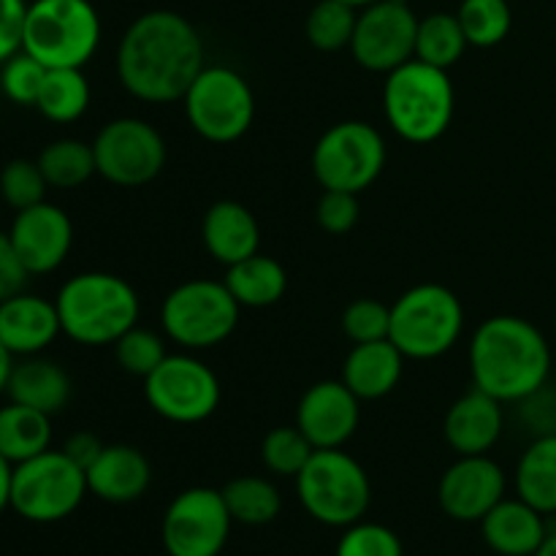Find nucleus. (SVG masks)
Masks as SVG:
<instances>
[{
    "mask_svg": "<svg viewBox=\"0 0 556 556\" xmlns=\"http://www.w3.org/2000/svg\"><path fill=\"white\" fill-rule=\"evenodd\" d=\"M204 41L188 16L168 9L147 11L125 27L117 43V81L136 101H182L204 71Z\"/></svg>",
    "mask_w": 556,
    "mask_h": 556,
    "instance_id": "obj_1",
    "label": "nucleus"
},
{
    "mask_svg": "<svg viewBox=\"0 0 556 556\" xmlns=\"http://www.w3.org/2000/svg\"><path fill=\"white\" fill-rule=\"evenodd\" d=\"M472 386L489 396L525 402L546 386L552 372V345L532 320L519 315H492L470 337Z\"/></svg>",
    "mask_w": 556,
    "mask_h": 556,
    "instance_id": "obj_2",
    "label": "nucleus"
},
{
    "mask_svg": "<svg viewBox=\"0 0 556 556\" xmlns=\"http://www.w3.org/2000/svg\"><path fill=\"white\" fill-rule=\"evenodd\" d=\"M60 329L85 348L114 345L139 326L141 302L136 288L112 271H81L65 280L54 296Z\"/></svg>",
    "mask_w": 556,
    "mask_h": 556,
    "instance_id": "obj_3",
    "label": "nucleus"
},
{
    "mask_svg": "<svg viewBox=\"0 0 556 556\" xmlns=\"http://www.w3.org/2000/svg\"><path fill=\"white\" fill-rule=\"evenodd\" d=\"M383 114L389 128L410 144H432L451 128L456 114V90L448 71L413 58L386 74Z\"/></svg>",
    "mask_w": 556,
    "mask_h": 556,
    "instance_id": "obj_4",
    "label": "nucleus"
},
{
    "mask_svg": "<svg viewBox=\"0 0 556 556\" xmlns=\"http://www.w3.org/2000/svg\"><path fill=\"white\" fill-rule=\"evenodd\" d=\"M101 16L90 0H33L22 52L47 68H85L101 47Z\"/></svg>",
    "mask_w": 556,
    "mask_h": 556,
    "instance_id": "obj_5",
    "label": "nucleus"
},
{
    "mask_svg": "<svg viewBox=\"0 0 556 556\" xmlns=\"http://www.w3.org/2000/svg\"><path fill=\"white\" fill-rule=\"evenodd\" d=\"M465 331V307L451 288L440 282L413 286L391 304L389 340L410 362L445 356Z\"/></svg>",
    "mask_w": 556,
    "mask_h": 556,
    "instance_id": "obj_6",
    "label": "nucleus"
},
{
    "mask_svg": "<svg viewBox=\"0 0 556 556\" xmlns=\"http://www.w3.org/2000/svg\"><path fill=\"white\" fill-rule=\"evenodd\" d=\"M293 481L302 508L326 527L345 530L362 521L372 505L367 470L345 448L315 451Z\"/></svg>",
    "mask_w": 556,
    "mask_h": 556,
    "instance_id": "obj_7",
    "label": "nucleus"
},
{
    "mask_svg": "<svg viewBox=\"0 0 556 556\" xmlns=\"http://www.w3.org/2000/svg\"><path fill=\"white\" fill-rule=\"evenodd\" d=\"M239 307L226 282L193 277L166 293L161 304V329L182 351H210L237 331Z\"/></svg>",
    "mask_w": 556,
    "mask_h": 556,
    "instance_id": "obj_8",
    "label": "nucleus"
},
{
    "mask_svg": "<svg viewBox=\"0 0 556 556\" xmlns=\"http://www.w3.org/2000/svg\"><path fill=\"white\" fill-rule=\"evenodd\" d=\"M389 147L383 134L364 119H342L315 141L309 168L324 190L364 193L383 174Z\"/></svg>",
    "mask_w": 556,
    "mask_h": 556,
    "instance_id": "obj_9",
    "label": "nucleus"
},
{
    "mask_svg": "<svg viewBox=\"0 0 556 556\" xmlns=\"http://www.w3.org/2000/svg\"><path fill=\"white\" fill-rule=\"evenodd\" d=\"M185 119L210 144H233L255 123V92L231 65H204L182 98Z\"/></svg>",
    "mask_w": 556,
    "mask_h": 556,
    "instance_id": "obj_10",
    "label": "nucleus"
},
{
    "mask_svg": "<svg viewBox=\"0 0 556 556\" xmlns=\"http://www.w3.org/2000/svg\"><path fill=\"white\" fill-rule=\"evenodd\" d=\"M87 476L79 465L60 451H43L33 459L14 465L11 472V510L36 525H54L68 519L85 497Z\"/></svg>",
    "mask_w": 556,
    "mask_h": 556,
    "instance_id": "obj_11",
    "label": "nucleus"
},
{
    "mask_svg": "<svg viewBox=\"0 0 556 556\" xmlns=\"http://www.w3.org/2000/svg\"><path fill=\"white\" fill-rule=\"evenodd\" d=\"M220 378L190 351L168 353L161 367L144 378V400L163 421L193 427L220 407Z\"/></svg>",
    "mask_w": 556,
    "mask_h": 556,
    "instance_id": "obj_12",
    "label": "nucleus"
},
{
    "mask_svg": "<svg viewBox=\"0 0 556 556\" xmlns=\"http://www.w3.org/2000/svg\"><path fill=\"white\" fill-rule=\"evenodd\" d=\"M98 177L117 188H144L155 182L168 161L161 130L141 117H117L92 139Z\"/></svg>",
    "mask_w": 556,
    "mask_h": 556,
    "instance_id": "obj_13",
    "label": "nucleus"
},
{
    "mask_svg": "<svg viewBox=\"0 0 556 556\" xmlns=\"http://www.w3.org/2000/svg\"><path fill=\"white\" fill-rule=\"evenodd\" d=\"M231 525L220 489L190 486L179 492L163 514V552L168 556H220Z\"/></svg>",
    "mask_w": 556,
    "mask_h": 556,
    "instance_id": "obj_14",
    "label": "nucleus"
},
{
    "mask_svg": "<svg viewBox=\"0 0 556 556\" xmlns=\"http://www.w3.org/2000/svg\"><path fill=\"white\" fill-rule=\"evenodd\" d=\"M418 16L405 0H380L358 11L351 54L364 71L391 74L416 58Z\"/></svg>",
    "mask_w": 556,
    "mask_h": 556,
    "instance_id": "obj_15",
    "label": "nucleus"
},
{
    "mask_svg": "<svg viewBox=\"0 0 556 556\" xmlns=\"http://www.w3.org/2000/svg\"><path fill=\"white\" fill-rule=\"evenodd\" d=\"M508 478L489 454L456 456L438 483V503L443 514L465 525H481L483 516L505 500Z\"/></svg>",
    "mask_w": 556,
    "mask_h": 556,
    "instance_id": "obj_16",
    "label": "nucleus"
},
{
    "mask_svg": "<svg viewBox=\"0 0 556 556\" xmlns=\"http://www.w3.org/2000/svg\"><path fill=\"white\" fill-rule=\"evenodd\" d=\"M293 424L315 451L345 448L362 424V400L342 380H318L299 396Z\"/></svg>",
    "mask_w": 556,
    "mask_h": 556,
    "instance_id": "obj_17",
    "label": "nucleus"
},
{
    "mask_svg": "<svg viewBox=\"0 0 556 556\" xmlns=\"http://www.w3.org/2000/svg\"><path fill=\"white\" fill-rule=\"evenodd\" d=\"M9 239L30 275H52L68 258L74 244V223L58 204L41 201L16 212Z\"/></svg>",
    "mask_w": 556,
    "mask_h": 556,
    "instance_id": "obj_18",
    "label": "nucleus"
},
{
    "mask_svg": "<svg viewBox=\"0 0 556 556\" xmlns=\"http://www.w3.org/2000/svg\"><path fill=\"white\" fill-rule=\"evenodd\" d=\"M505 432L503 402L472 386L451 402L443 418V438L456 456L492 454Z\"/></svg>",
    "mask_w": 556,
    "mask_h": 556,
    "instance_id": "obj_19",
    "label": "nucleus"
},
{
    "mask_svg": "<svg viewBox=\"0 0 556 556\" xmlns=\"http://www.w3.org/2000/svg\"><path fill=\"white\" fill-rule=\"evenodd\" d=\"M60 334L58 307L49 299L22 291L0 302V342L11 356H41Z\"/></svg>",
    "mask_w": 556,
    "mask_h": 556,
    "instance_id": "obj_20",
    "label": "nucleus"
},
{
    "mask_svg": "<svg viewBox=\"0 0 556 556\" xmlns=\"http://www.w3.org/2000/svg\"><path fill=\"white\" fill-rule=\"evenodd\" d=\"M85 476L92 497L109 505H128L144 497L150 489L152 465L136 445L114 443L103 445L101 456L87 467Z\"/></svg>",
    "mask_w": 556,
    "mask_h": 556,
    "instance_id": "obj_21",
    "label": "nucleus"
},
{
    "mask_svg": "<svg viewBox=\"0 0 556 556\" xmlns=\"http://www.w3.org/2000/svg\"><path fill=\"white\" fill-rule=\"evenodd\" d=\"M201 242L210 258L228 266L261 253L258 217L233 199L215 201L201 220Z\"/></svg>",
    "mask_w": 556,
    "mask_h": 556,
    "instance_id": "obj_22",
    "label": "nucleus"
},
{
    "mask_svg": "<svg viewBox=\"0 0 556 556\" xmlns=\"http://www.w3.org/2000/svg\"><path fill=\"white\" fill-rule=\"evenodd\" d=\"M483 543L500 556H535L548 538L546 516L521 497L500 500L481 519Z\"/></svg>",
    "mask_w": 556,
    "mask_h": 556,
    "instance_id": "obj_23",
    "label": "nucleus"
},
{
    "mask_svg": "<svg viewBox=\"0 0 556 556\" xmlns=\"http://www.w3.org/2000/svg\"><path fill=\"white\" fill-rule=\"evenodd\" d=\"M405 362V353L391 340L362 342L348 351L340 380L362 402H378L400 386Z\"/></svg>",
    "mask_w": 556,
    "mask_h": 556,
    "instance_id": "obj_24",
    "label": "nucleus"
},
{
    "mask_svg": "<svg viewBox=\"0 0 556 556\" xmlns=\"http://www.w3.org/2000/svg\"><path fill=\"white\" fill-rule=\"evenodd\" d=\"M71 391L74 386H71L68 372L58 362L43 356L22 358L11 367L9 383H5V394L11 402L41 410L47 416H58L60 410H65Z\"/></svg>",
    "mask_w": 556,
    "mask_h": 556,
    "instance_id": "obj_25",
    "label": "nucleus"
},
{
    "mask_svg": "<svg viewBox=\"0 0 556 556\" xmlns=\"http://www.w3.org/2000/svg\"><path fill=\"white\" fill-rule=\"evenodd\" d=\"M226 288L237 299L239 307L266 309L275 307L288 291V271L271 255H250L226 269Z\"/></svg>",
    "mask_w": 556,
    "mask_h": 556,
    "instance_id": "obj_26",
    "label": "nucleus"
},
{
    "mask_svg": "<svg viewBox=\"0 0 556 556\" xmlns=\"http://www.w3.org/2000/svg\"><path fill=\"white\" fill-rule=\"evenodd\" d=\"M516 494L543 516L556 514V434H538L516 465Z\"/></svg>",
    "mask_w": 556,
    "mask_h": 556,
    "instance_id": "obj_27",
    "label": "nucleus"
},
{
    "mask_svg": "<svg viewBox=\"0 0 556 556\" xmlns=\"http://www.w3.org/2000/svg\"><path fill=\"white\" fill-rule=\"evenodd\" d=\"M52 445V416L9 402L0 407V456L11 465L33 459Z\"/></svg>",
    "mask_w": 556,
    "mask_h": 556,
    "instance_id": "obj_28",
    "label": "nucleus"
},
{
    "mask_svg": "<svg viewBox=\"0 0 556 556\" xmlns=\"http://www.w3.org/2000/svg\"><path fill=\"white\" fill-rule=\"evenodd\" d=\"M233 525L266 527L280 516L282 494L269 478L239 476L220 489Z\"/></svg>",
    "mask_w": 556,
    "mask_h": 556,
    "instance_id": "obj_29",
    "label": "nucleus"
},
{
    "mask_svg": "<svg viewBox=\"0 0 556 556\" xmlns=\"http://www.w3.org/2000/svg\"><path fill=\"white\" fill-rule=\"evenodd\" d=\"M36 109L49 123L68 125L90 109V81L81 68H49Z\"/></svg>",
    "mask_w": 556,
    "mask_h": 556,
    "instance_id": "obj_30",
    "label": "nucleus"
},
{
    "mask_svg": "<svg viewBox=\"0 0 556 556\" xmlns=\"http://www.w3.org/2000/svg\"><path fill=\"white\" fill-rule=\"evenodd\" d=\"M36 161L41 166V174L49 182V188L58 190L81 188V185L90 182L98 174L92 141L54 139L43 147Z\"/></svg>",
    "mask_w": 556,
    "mask_h": 556,
    "instance_id": "obj_31",
    "label": "nucleus"
},
{
    "mask_svg": "<svg viewBox=\"0 0 556 556\" xmlns=\"http://www.w3.org/2000/svg\"><path fill=\"white\" fill-rule=\"evenodd\" d=\"M470 49L459 16L451 11H434L418 20L416 33V60L434 65V68H454Z\"/></svg>",
    "mask_w": 556,
    "mask_h": 556,
    "instance_id": "obj_32",
    "label": "nucleus"
},
{
    "mask_svg": "<svg viewBox=\"0 0 556 556\" xmlns=\"http://www.w3.org/2000/svg\"><path fill=\"white\" fill-rule=\"evenodd\" d=\"M356 20L358 9L353 5L342 3V0H318L309 9L304 33L318 52H342V49H351Z\"/></svg>",
    "mask_w": 556,
    "mask_h": 556,
    "instance_id": "obj_33",
    "label": "nucleus"
},
{
    "mask_svg": "<svg viewBox=\"0 0 556 556\" xmlns=\"http://www.w3.org/2000/svg\"><path fill=\"white\" fill-rule=\"evenodd\" d=\"M456 16L467 43L476 49L497 47L514 27V11L508 0H462Z\"/></svg>",
    "mask_w": 556,
    "mask_h": 556,
    "instance_id": "obj_34",
    "label": "nucleus"
},
{
    "mask_svg": "<svg viewBox=\"0 0 556 556\" xmlns=\"http://www.w3.org/2000/svg\"><path fill=\"white\" fill-rule=\"evenodd\" d=\"M315 454V445L302 434L296 424L275 427L261 440V462L271 476L296 478Z\"/></svg>",
    "mask_w": 556,
    "mask_h": 556,
    "instance_id": "obj_35",
    "label": "nucleus"
},
{
    "mask_svg": "<svg viewBox=\"0 0 556 556\" xmlns=\"http://www.w3.org/2000/svg\"><path fill=\"white\" fill-rule=\"evenodd\" d=\"M166 342V334H157V331L144 329V326H134V329L125 331V334L112 345L114 362H117V367L123 369V372L144 380L147 375L155 372L163 364V358L168 356Z\"/></svg>",
    "mask_w": 556,
    "mask_h": 556,
    "instance_id": "obj_36",
    "label": "nucleus"
},
{
    "mask_svg": "<svg viewBox=\"0 0 556 556\" xmlns=\"http://www.w3.org/2000/svg\"><path fill=\"white\" fill-rule=\"evenodd\" d=\"M49 182L43 179L38 161L14 157L0 168V201L9 204L14 212L36 206L47 201Z\"/></svg>",
    "mask_w": 556,
    "mask_h": 556,
    "instance_id": "obj_37",
    "label": "nucleus"
},
{
    "mask_svg": "<svg viewBox=\"0 0 556 556\" xmlns=\"http://www.w3.org/2000/svg\"><path fill=\"white\" fill-rule=\"evenodd\" d=\"M340 326H342V334H345L353 345L389 340L391 307L372 296L353 299V302L342 309Z\"/></svg>",
    "mask_w": 556,
    "mask_h": 556,
    "instance_id": "obj_38",
    "label": "nucleus"
},
{
    "mask_svg": "<svg viewBox=\"0 0 556 556\" xmlns=\"http://www.w3.org/2000/svg\"><path fill=\"white\" fill-rule=\"evenodd\" d=\"M334 556H402V541L386 525L362 519L342 530Z\"/></svg>",
    "mask_w": 556,
    "mask_h": 556,
    "instance_id": "obj_39",
    "label": "nucleus"
},
{
    "mask_svg": "<svg viewBox=\"0 0 556 556\" xmlns=\"http://www.w3.org/2000/svg\"><path fill=\"white\" fill-rule=\"evenodd\" d=\"M47 65L38 63L27 52H16L14 58L0 65V87L9 101L16 106H36L38 92H41L43 79H47Z\"/></svg>",
    "mask_w": 556,
    "mask_h": 556,
    "instance_id": "obj_40",
    "label": "nucleus"
},
{
    "mask_svg": "<svg viewBox=\"0 0 556 556\" xmlns=\"http://www.w3.org/2000/svg\"><path fill=\"white\" fill-rule=\"evenodd\" d=\"M362 206L356 193H342V190H324L315 204V223L331 237H345L356 228Z\"/></svg>",
    "mask_w": 556,
    "mask_h": 556,
    "instance_id": "obj_41",
    "label": "nucleus"
},
{
    "mask_svg": "<svg viewBox=\"0 0 556 556\" xmlns=\"http://www.w3.org/2000/svg\"><path fill=\"white\" fill-rule=\"evenodd\" d=\"M25 0H0V65L16 52H22V33H25Z\"/></svg>",
    "mask_w": 556,
    "mask_h": 556,
    "instance_id": "obj_42",
    "label": "nucleus"
},
{
    "mask_svg": "<svg viewBox=\"0 0 556 556\" xmlns=\"http://www.w3.org/2000/svg\"><path fill=\"white\" fill-rule=\"evenodd\" d=\"M30 271L22 264L20 253L11 244L9 233H0V302L16 296V293L25 291L27 280H30Z\"/></svg>",
    "mask_w": 556,
    "mask_h": 556,
    "instance_id": "obj_43",
    "label": "nucleus"
},
{
    "mask_svg": "<svg viewBox=\"0 0 556 556\" xmlns=\"http://www.w3.org/2000/svg\"><path fill=\"white\" fill-rule=\"evenodd\" d=\"M103 445H106V443H103V440L98 438L96 432H87V429H81V432L71 434V438L65 440L63 454L68 456V459L74 462V465H79L81 470L87 472V467H90L92 462H96L98 456H101Z\"/></svg>",
    "mask_w": 556,
    "mask_h": 556,
    "instance_id": "obj_44",
    "label": "nucleus"
},
{
    "mask_svg": "<svg viewBox=\"0 0 556 556\" xmlns=\"http://www.w3.org/2000/svg\"><path fill=\"white\" fill-rule=\"evenodd\" d=\"M11 472H14V465L0 456V514L11 508Z\"/></svg>",
    "mask_w": 556,
    "mask_h": 556,
    "instance_id": "obj_45",
    "label": "nucleus"
},
{
    "mask_svg": "<svg viewBox=\"0 0 556 556\" xmlns=\"http://www.w3.org/2000/svg\"><path fill=\"white\" fill-rule=\"evenodd\" d=\"M11 367H14V356L5 351V345L0 342V394H5V383H9Z\"/></svg>",
    "mask_w": 556,
    "mask_h": 556,
    "instance_id": "obj_46",
    "label": "nucleus"
},
{
    "mask_svg": "<svg viewBox=\"0 0 556 556\" xmlns=\"http://www.w3.org/2000/svg\"><path fill=\"white\" fill-rule=\"evenodd\" d=\"M535 556H556V530H548V538L543 541V546L538 548Z\"/></svg>",
    "mask_w": 556,
    "mask_h": 556,
    "instance_id": "obj_47",
    "label": "nucleus"
},
{
    "mask_svg": "<svg viewBox=\"0 0 556 556\" xmlns=\"http://www.w3.org/2000/svg\"><path fill=\"white\" fill-rule=\"evenodd\" d=\"M342 3H348V5H353V9H367V5H375V3H380V0H342Z\"/></svg>",
    "mask_w": 556,
    "mask_h": 556,
    "instance_id": "obj_48",
    "label": "nucleus"
},
{
    "mask_svg": "<svg viewBox=\"0 0 556 556\" xmlns=\"http://www.w3.org/2000/svg\"><path fill=\"white\" fill-rule=\"evenodd\" d=\"M554 326H556V324H554Z\"/></svg>",
    "mask_w": 556,
    "mask_h": 556,
    "instance_id": "obj_49",
    "label": "nucleus"
}]
</instances>
